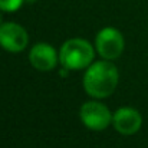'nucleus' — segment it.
Here are the masks:
<instances>
[{"label": "nucleus", "mask_w": 148, "mask_h": 148, "mask_svg": "<svg viewBox=\"0 0 148 148\" xmlns=\"http://www.w3.org/2000/svg\"><path fill=\"white\" fill-rule=\"evenodd\" d=\"M29 59L33 68L39 71H50L58 63V53L48 43H38L30 50Z\"/></svg>", "instance_id": "nucleus-7"}, {"label": "nucleus", "mask_w": 148, "mask_h": 148, "mask_svg": "<svg viewBox=\"0 0 148 148\" xmlns=\"http://www.w3.org/2000/svg\"><path fill=\"white\" fill-rule=\"evenodd\" d=\"M118 69L108 60L91 63L84 76V88L94 98L109 97L118 85Z\"/></svg>", "instance_id": "nucleus-1"}, {"label": "nucleus", "mask_w": 148, "mask_h": 148, "mask_svg": "<svg viewBox=\"0 0 148 148\" xmlns=\"http://www.w3.org/2000/svg\"><path fill=\"white\" fill-rule=\"evenodd\" d=\"M79 115L84 125L89 130L101 131L105 130L109 124H112V114L109 112L108 106L97 101L85 102L81 106Z\"/></svg>", "instance_id": "nucleus-3"}, {"label": "nucleus", "mask_w": 148, "mask_h": 148, "mask_svg": "<svg viewBox=\"0 0 148 148\" xmlns=\"http://www.w3.org/2000/svg\"><path fill=\"white\" fill-rule=\"evenodd\" d=\"M0 22H1V16H0Z\"/></svg>", "instance_id": "nucleus-10"}, {"label": "nucleus", "mask_w": 148, "mask_h": 148, "mask_svg": "<svg viewBox=\"0 0 148 148\" xmlns=\"http://www.w3.org/2000/svg\"><path fill=\"white\" fill-rule=\"evenodd\" d=\"M114 128L122 135H132L138 132L143 125V116L135 108L124 106L112 115Z\"/></svg>", "instance_id": "nucleus-6"}, {"label": "nucleus", "mask_w": 148, "mask_h": 148, "mask_svg": "<svg viewBox=\"0 0 148 148\" xmlns=\"http://www.w3.org/2000/svg\"><path fill=\"white\" fill-rule=\"evenodd\" d=\"M29 42L27 32L23 26L17 23H3L0 25V46L7 52H22Z\"/></svg>", "instance_id": "nucleus-5"}, {"label": "nucleus", "mask_w": 148, "mask_h": 148, "mask_svg": "<svg viewBox=\"0 0 148 148\" xmlns=\"http://www.w3.org/2000/svg\"><path fill=\"white\" fill-rule=\"evenodd\" d=\"M26 1H35V0H26Z\"/></svg>", "instance_id": "nucleus-9"}, {"label": "nucleus", "mask_w": 148, "mask_h": 148, "mask_svg": "<svg viewBox=\"0 0 148 148\" xmlns=\"http://www.w3.org/2000/svg\"><path fill=\"white\" fill-rule=\"evenodd\" d=\"M60 63L68 71H79L88 68L94 60V48L85 39H69L66 40L59 53Z\"/></svg>", "instance_id": "nucleus-2"}, {"label": "nucleus", "mask_w": 148, "mask_h": 148, "mask_svg": "<svg viewBox=\"0 0 148 148\" xmlns=\"http://www.w3.org/2000/svg\"><path fill=\"white\" fill-rule=\"evenodd\" d=\"M95 46L98 53L106 60L121 56L124 50V38L121 32L115 27H103L99 30L95 39Z\"/></svg>", "instance_id": "nucleus-4"}, {"label": "nucleus", "mask_w": 148, "mask_h": 148, "mask_svg": "<svg viewBox=\"0 0 148 148\" xmlns=\"http://www.w3.org/2000/svg\"><path fill=\"white\" fill-rule=\"evenodd\" d=\"M25 0H0V10L3 12H16L20 9Z\"/></svg>", "instance_id": "nucleus-8"}]
</instances>
